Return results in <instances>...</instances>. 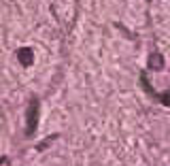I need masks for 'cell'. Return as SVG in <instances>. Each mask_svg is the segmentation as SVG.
<instances>
[{"label": "cell", "instance_id": "2", "mask_svg": "<svg viewBox=\"0 0 170 166\" xmlns=\"http://www.w3.org/2000/svg\"><path fill=\"white\" fill-rule=\"evenodd\" d=\"M36 128V102L30 105V124H28V132H32Z\"/></svg>", "mask_w": 170, "mask_h": 166}, {"label": "cell", "instance_id": "3", "mask_svg": "<svg viewBox=\"0 0 170 166\" xmlns=\"http://www.w3.org/2000/svg\"><path fill=\"white\" fill-rule=\"evenodd\" d=\"M149 62H151V68H155V71L164 68V60H162V56H159V53H153Z\"/></svg>", "mask_w": 170, "mask_h": 166}, {"label": "cell", "instance_id": "4", "mask_svg": "<svg viewBox=\"0 0 170 166\" xmlns=\"http://www.w3.org/2000/svg\"><path fill=\"white\" fill-rule=\"evenodd\" d=\"M162 102H164V105H170V92L162 94Z\"/></svg>", "mask_w": 170, "mask_h": 166}, {"label": "cell", "instance_id": "1", "mask_svg": "<svg viewBox=\"0 0 170 166\" xmlns=\"http://www.w3.org/2000/svg\"><path fill=\"white\" fill-rule=\"evenodd\" d=\"M17 60H19L24 66H30V64L34 62V53H32V49H28V47L19 49V51H17Z\"/></svg>", "mask_w": 170, "mask_h": 166}]
</instances>
